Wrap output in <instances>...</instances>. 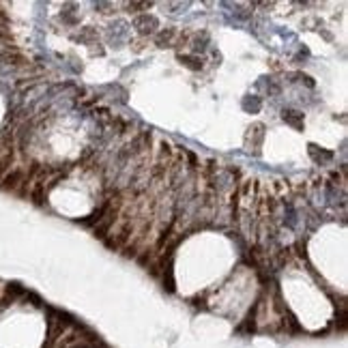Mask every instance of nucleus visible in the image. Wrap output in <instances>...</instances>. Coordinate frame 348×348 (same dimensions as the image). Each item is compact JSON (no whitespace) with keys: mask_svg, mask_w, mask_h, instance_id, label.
Segmentation results:
<instances>
[{"mask_svg":"<svg viewBox=\"0 0 348 348\" xmlns=\"http://www.w3.org/2000/svg\"><path fill=\"white\" fill-rule=\"evenodd\" d=\"M174 35H176V30H174V28H168L166 32L161 30L159 35H157V45H159V48H166V45H170V39H172Z\"/></svg>","mask_w":348,"mask_h":348,"instance_id":"4","label":"nucleus"},{"mask_svg":"<svg viewBox=\"0 0 348 348\" xmlns=\"http://www.w3.org/2000/svg\"><path fill=\"white\" fill-rule=\"evenodd\" d=\"M282 118L288 122V125H292L296 129H301L303 127V114L301 112H296V110H284L282 112Z\"/></svg>","mask_w":348,"mask_h":348,"instance_id":"2","label":"nucleus"},{"mask_svg":"<svg viewBox=\"0 0 348 348\" xmlns=\"http://www.w3.org/2000/svg\"><path fill=\"white\" fill-rule=\"evenodd\" d=\"M243 108H245V110H247V108H249V101H247V99H245V101H243ZM258 108H260V99H254V101H251V110H254V112H256V110H258Z\"/></svg>","mask_w":348,"mask_h":348,"instance_id":"5","label":"nucleus"},{"mask_svg":"<svg viewBox=\"0 0 348 348\" xmlns=\"http://www.w3.org/2000/svg\"><path fill=\"white\" fill-rule=\"evenodd\" d=\"M133 26L138 28L140 35H155L157 32V19H155L153 15H148V13H142V15H138L133 19Z\"/></svg>","mask_w":348,"mask_h":348,"instance_id":"1","label":"nucleus"},{"mask_svg":"<svg viewBox=\"0 0 348 348\" xmlns=\"http://www.w3.org/2000/svg\"><path fill=\"white\" fill-rule=\"evenodd\" d=\"M180 62H185L189 69H202V60H200L198 56H187V54H180L178 56Z\"/></svg>","mask_w":348,"mask_h":348,"instance_id":"3","label":"nucleus"}]
</instances>
